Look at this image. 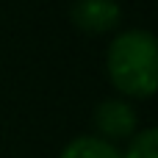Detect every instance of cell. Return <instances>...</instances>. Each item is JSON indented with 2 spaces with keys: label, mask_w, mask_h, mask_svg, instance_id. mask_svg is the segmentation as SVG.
Returning a JSON list of instances; mask_svg holds the SVG:
<instances>
[{
  "label": "cell",
  "mask_w": 158,
  "mask_h": 158,
  "mask_svg": "<svg viewBox=\"0 0 158 158\" xmlns=\"http://www.w3.org/2000/svg\"><path fill=\"white\" fill-rule=\"evenodd\" d=\"M108 78L128 97H150L158 86V44L150 31H128L108 47Z\"/></svg>",
  "instance_id": "cell-1"
},
{
  "label": "cell",
  "mask_w": 158,
  "mask_h": 158,
  "mask_svg": "<svg viewBox=\"0 0 158 158\" xmlns=\"http://www.w3.org/2000/svg\"><path fill=\"white\" fill-rule=\"evenodd\" d=\"M69 14L86 33H106L119 25V6L114 0H78Z\"/></svg>",
  "instance_id": "cell-2"
},
{
  "label": "cell",
  "mask_w": 158,
  "mask_h": 158,
  "mask_svg": "<svg viewBox=\"0 0 158 158\" xmlns=\"http://www.w3.org/2000/svg\"><path fill=\"white\" fill-rule=\"evenodd\" d=\"M94 125L108 139H128L136 133V111L122 100H106L94 111Z\"/></svg>",
  "instance_id": "cell-3"
},
{
  "label": "cell",
  "mask_w": 158,
  "mask_h": 158,
  "mask_svg": "<svg viewBox=\"0 0 158 158\" xmlns=\"http://www.w3.org/2000/svg\"><path fill=\"white\" fill-rule=\"evenodd\" d=\"M61 158H125L111 142L106 139H97V136H81V139H72L64 150Z\"/></svg>",
  "instance_id": "cell-4"
},
{
  "label": "cell",
  "mask_w": 158,
  "mask_h": 158,
  "mask_svg": "<svg viewBox=\"0 0 158 158\" xmlns=\"http://www.w3.org/2000/svg\"><path fill=\"white\" fill-rule=\"evenodd\" d=\"M125 158H158V133L156 128H147L142 133H136V139L131 142L128 153H122Z\"/></svg>",
  "instance_id": "cell-5"
}]
</instances>
